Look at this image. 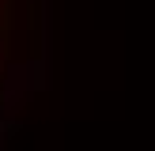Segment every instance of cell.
<instances>
[{"instance_id": "obj_1", "label": "cell", "mask_w": 155, "mask_h": 151, "mask_svg": "<svg viewBox=\"0 0 155 151\" xmlns=\"http://www.w3.org/2000/svg\"><path fill=\"white\" fill-rule=\"evenodd\" d=\"M4 15H8V8H4V0H0V23H4Z\"/></svg>"}]
</instances>
